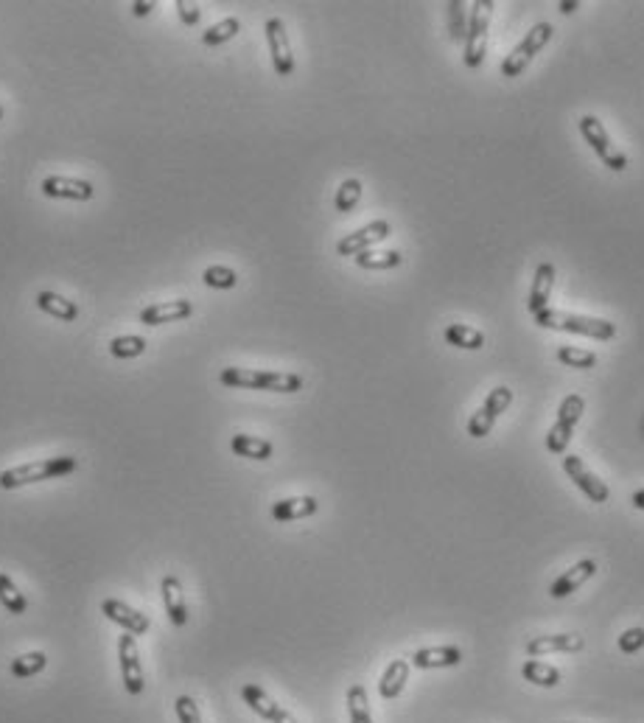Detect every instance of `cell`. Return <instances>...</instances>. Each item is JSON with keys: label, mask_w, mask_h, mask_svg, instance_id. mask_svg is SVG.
<instances>
[{"label": "cell", "mask_w": 644, "mask_h": 723, "mask_svg": "<svg viewBox=\"0 0 644 723\" xmlns=\"http://www.w3.org/2000/svg\"><path fill=\"white\" fill-rule=\"evenodd\" d=\"M348 712H351V723H373L367 690L362 687V684H353V687L348 690Z\"/></svg>", "instance_id": "cell-35"}, {"label": "cell", "mask_w": 644, "mask_h": 723, "mask_svg": "<svg viewBox=\"0 0 644 723\" xmlns=\"http://www.w3.org/2000/svg\"><path fill=\"white\" fill-rule=\"evenodd\" d=\"M641 648H644V628H628L619 636V651L622 654H636Z\"/></svg>", "instance_id": "cell-39"}, {"label": "cell", "mask_w": 644, "mask_h": 723, "mask_svg": "<svg viewBox=\"0 0 644 723\" xmlns=\"http://www.w3.org/2000/svg\"><path fill=\"white\" fill-rule=\"evenodd\" d=\"M356 263L362 270H395V266L404 263V255L398 250H384V253H375V250H367V253H359L356 255Z\"/></svg>", "instance_id": "cell-28"}, {"label": "cell", "mask_w": 644, "mask_h": 723, "mask_svg": "<svg viewBox=\"0 0 644 723\" xmlns=\"http://www.w3.org/2000/svg\"><path fill=\"white\" fill-rule=\"evenodd\" d=\"M174 712H177L179 723H202V712H199V707H197V701L191 696H179L174 701Z\"/></svg>", "instance_id": "cell-38"}, {"label": "cell", "mask_w": 644, "mask_h": 723, "mask_svg": "<svg viewBox=\"0 0 644 723\" xmlns=\"http://www.w3.org/2000/svg\"><path fill=\"white\" fill-rule=\"evenodd\" d=\"M445 342L454 348H463V351H479L485 346V334L474 325H465V323H454L443 331Z\"/></svg>", "instance_id": "cell-25"}, {"label": "cell", "mask_w": 644, "mask_h": 723, "mask_svg": "<svg viewBox=\"0 0 644 723\" xmlns=\"http://www.w3.org/2000/svg\"><path fill=\"white\" fill-rule=\"evenodd\" d=\"M0 605H4L6 612L15 615V617H20V615L28 612V600H26L23 592L15 586V581H12L9 575H4V573H0Z\"/></svg>", "instance_id": "cell-29"}, {"label": "cell", "mask_w": 644, "mask_h": 723, "mask_svg": "<svg viewBox=\"0 0 644 723\" xmlns=\"http://www.w3.org/2000/svg\"><path fill=\"white\" fill-rule=\"evenodd\" d=\"M46 665H48V656L43 651H31V654L17 656L9 670H12L15 678H31V676H36L40 670H46Z\"/></svg>", "instance_id": "cell-34"}, {"label": "cell", "mask_w": 644, "mask_h": 723, "mask_svg": "<svg viewBox=\"0 0 644 723\" xmlns=\"http://www.w3.org/2000/svg\"><path fill=\"white\" fill-rule=\"evenodd\" d=\"M177 12H179V20H182L185 26H197L199 17H202L199 6H197V4H188V0H177Z\"/></svg>", "instance_id": "cell-40"}, {"label": "cell", "mask_w": 644, "mask_h": 723, "mask_svg": "<svg viewBox=\"0 0 644 723\" xmlns=\"http://www.w3.org/2000/svg\"><path fill=\"white\" fill-rule=\"evenodd\" d=\"M586 412V398L578 396V393H569L560 407H557V421L552 424V429L547 432V449L552 454H563L572 443V435H575V427L580 424V418Z\"/></svg>", "instance_id": "cell-5"}, {"label": "cell", "mask_w": 644, "mask_h": 723, "mask_svg": "<svg viewBox=\"0 0 644 723\" xmlns=\"http://www.w3.org/2000/svg\"><path fill=\"white\" fill-rule=\"evenodd\" d=\"M202 278H205V284H208L210 289H233V286L239 284V275L230 270V266H221V263L208 266Z\"/></svg>", "instance_id": "cell-37"}, {"label": "cell", "mask_w": 644, "mask_h": 723, "mask_svg": "<svg viewBox=\"0 0 644 723\" xmlns=\"http://www.w3.org/2000/svg\"><path fill=\"white\" fill-rule=\"evenodd\" d=\"M406 681H409V662L406 659H393L387 665V670L382 673V678H378V696H382L384 701H393L404 693L406 687Z\"/></svg>", "instance_id": "cell-21"}, {"label": "cell", "mask_w": 644, "mask_h": 723, "mask_svg": "<svg viewBox=\"0 0 644 723\" xmlns=\"http://www.w3.org/2000/svg\"><path fill=\"white\" fill-rule=\"evenodd\" d=\"M163 605H166V615L169 620L182 628L188 623V605H185V594H182V586L174 575H166L163 578Z\"/></svg>", "instance_id": "cell-23"}, {"label": "cell", "mask_w": 644, "mask_h": 723, "mask_svg": "<svg viewBox=\"0 0 644 723\" xmlns=\"http://www.w3.org/2000/svg\"><path fill=\"white\" fill-rule=\"evenodd\" d=\"M0 121H4V107H0Z\"/></svg>", "instance_id": "cell-44"}, {"label": "cell", "mask_w": 644, "mask_h": 723, "mask_svg": "<svg viewBox=\"0 0 644 723\" xmlns=\"http://www.w3.org/2000/svg\"><path fill=\"white\" fill-rule=\"evenodd\" d=\"M557 9H560L563 15H572L575 9H580V0H563V4H557Z\"/></svg>", "instance_id": "cell-41"}, {"label": "cell", "mask_w": 644, "mask_h": 723, "mask_svg": "<svg viewBox=\"0 0 644 723\" xmlns=\"http://www.w3.org/2000/svg\"><path fill=\"white\" fill-rule=\"evenodd\" d=\"M463 662V651L454 648V645H437V648H421L412 654L414 667L421 670H437V667H457Z\"/></svg>", "instance_id": "cell-19"}, {"label": "cell", "mask_w": 644, "mask_h": 723, "mask_svg": "<svg viewBox=\"0 0 644 723\" xmlns=\"http://www.w3.org/2000/svg\"><path fill=\"white\" fill-rule=\"evenodd\" d=\"M320 511V502L314 497H291L281 500L272 505V519L275 522H297V519H309Z\"/></svg>", "instance_id": "cell-22"}, {"label": "cell", "mask_w": 644, "mask_h": 723, "mask_svg": "<svg viewBox=\"0 0 644 723\" xmlns=\"http://www.w3.org/2000/svg\"><path fill=\"white\" fill-rule=\"evenodd\" d=\"M586 648V639L580 634H549V636H533L526 642L529 659H538L547 654H578Z\"/></svg>", "instance_id": "cell-14"}, {"label": "cell", "mask_w": 644, "mask_h": 723, "mask_svg": "<svg viewBox=\"0 0 644 723\" xmlns=\"http://www.w3.org/2000/svg\"><path fill=\"white\" fill-rule=\"evenodd\" d=\"M563 471H566V477H569L594 505H605V502L611 500V491H608V485H605V480H599L583 463L580 454H566V458H563Z\"/></svg>", "instance_id": "cell-9"}, {"label": "cell", "mask_w": 644, "mask_h": 723, "mask_svg": "<svg viewBox=\"0 0 644 723\" xmlns=\"http://www.w3.org/2000/svg\"><path fill=\"white\" fill-rule=\"evenodd\" d=\"M36 309L56 317L59 323H73L79 317V306L73 300L56 294V292H36Z\"/></svg>", "instance_id": "cell-24"}, {"label": "cell", "mask_w": 644, "mask_h": 723, "mask_svg": "<svg viewBox=\"0 0 644 723\" xmlns=\"http://www.w3.org/2000/svg\"><path fill=\"white\" fill-rule=\"evenodd\" d=\"M630 502H633V508H636V511H644V488H639V491L633 493Z\"/></svg>", "instance_id": "cell-43"}, {"label": "cell", "mask_w": 644, "mask_h": 723, "mask_svg": "<svg viewBox=\"0 0 644 723\" xmlns=\"http://www.w3.org/2000/svg\"><path fill=\"white\" fill-rule=\"evenodd\" d=\"M580 132L586 138V143L594 149V155L608 166L611 171H625L628 169V155L611 140V135L605 132V124L594 116H583L580 119Z\"/></svg>", "instance_id": "cell-7"}, {"label": "cell", "mask_w": 644, "mask_h": 723, "mask_svg": "<svg viewBox=\"0 0 644 723\" xmlns=\"http://www.w3.org/2000/svg\"><path fill=\"white\" fill-rule=\"evenodd\" d=\"M390 236V222L387 219H375L364 227H359L356 233H348L345 239H339L336 242V253L339 255H345V258H356L359 253H367L373 250L378 242H384Z\"/></svg>", "instance_id": "cell-11"}, {"label": "cell", "mask_w": 644, "mask_h": 723, "mask_svg": "<svg viewBox=\"0 0 644 723\" xmlns=\"http://www.w3.org/2000/svg\"><path fill=\"white\" fill-rule=\"evenodd\" d=\"M241 698L263 720H270V723H297L291 718V712H286L278 701H272L267 693L258 687V684H244V687H241Z\"/></svg>", "instance_id": "cell-16"}, {"label": "cell", "mask_w": 644, "mask_h": 723, "mask_svg": "<svg viewBox=\"0 0 644 723\" xmlns=\"http://www.w3.org/2000/svg\"><path fill=\"white\" fill-rule=\"evenodd\" d=\"M359 200H362V182H359L356 177H351V180H345L342 185L336 188L333 208H336L339 213H351V211L359 205Z\"/></svg>", "instance_id": "cell-32"}, {"label": "cell", "mask_w": 644, "mask_h": 723, "mask_svg": "<svg viewBox=\"0 0 644 723\" xmlns=\"http://www.w3.org/2000/svg\"><path fill=\"white\" fill-rule=\"evenodd\" d=\"M224 387L239 390H270V393H297L302 378L297 373H275V370H250V367H224L219 373Z\"/></svg>", "instance_id": "cell-2"}, {"label": "cell", "mask_w": 644, "mask_h": 723, "mask_svg": "<svg viewBox=\"0 0 644 723\" xmlns=\"http://www.w3.org/2000/svg\"><path fill=\"white\" fill-rule=\"evenodd\" d=\"M552 40V26L549 23H538V26H533L526 31V36L524 40L505 57V62H502V76H507V79H516V76H521L526 67H529V62H533L544 48H547V43Z\"/></svg>", "instance_id": "cell-6"}, {"label": "cell", "mask_w": 644, "mask_h": 723, "mask_svg": "<svg viewBox=\"0 0 644 723\" xmlns=\"http://www.w3.org/2000/svg\"><path fill=\"white\" fill-rule=\"evenodd\" d=\"M151 9H155V4H143V0H138V4L132 6V12H135L138 17H146V15H148Z\"/></svg>", "instance_id": "cell-42"}, {"label": "cell", "mask_w": 644, "mask_h": 723, "mask_svg": "<svg viewBox=\"0 0 644 723\" xmlns=\"http://www.w3.org/2000/svg\"><path fill=\"white\" fill-rule=\"evenodd\" d=\"M118 665H121L124 690L129 696H140L146 687V676H143V665H140V654H138V642L127 631L118 639Z\"/></svg>", "instance_id": "cell-10"}, {"label": "cell", "mask_w": 644, "mask_h": 723, "mask_svg": "<svg viewBox=\"0 0 644 723\" xmlns=\"http://www.w3.org/2000/svg\"><path fill=\"white\" fill-rule=\"evenodd\" d=\"M76 469H79V460L70 458V454H65V458L36 460V463H23V466L0 471V488L15 491V488L34 485V482H43V480H59V477H67Z\"/></svg>", "instance_id": "cell-3"}, {"label": "cell", "mask_w": 644, "mask_h": 723, "mask_svg": "<svg viewBox=\"0 0 644 723\" xmlns=\"http://www.w3.org/2000/svg\"><path fill=\"white\" fill-rule=\"evenodd\" d=\"M490 15L494 4L490 0H476L468 12V31H465V57L463 62L468 67H479L487 54V36H490Z\"/></svg>", "instance_id": "cell-4"}, {"label": "cell", "mask_w": 644, "mask_h": 723, "mask_svg": "<svg viewBox=\"0 0 644 723\" xmlns=\"http://www.w3.org/2000/svg\"><path fill=\"white\" fill-rule=\"evenodd\" d=\"M465 31H468V6L463 0H451L448 4V34L454 43H465Z\"/></svg>", "instance_id": "cell-33"}, {"label": "cell", "mask_w": 644, "mask_h": 723, "mask_svg": "<svg viewBox=\"0 0 644 723\" xmlns=\"http://www.w3.org/2000/svg\"><path fill=\"white\" fill-rule=\"evenodd\" d=\"M194 315V303L191 300H166L155 303V306H146L140 312L143 325H163V323H177Z\"/></svg>", "instance_id": "cell-17"}, {"label": "cell", "mask_w": 644, "mask_h": 723, "mask_svg": "<svg viewBox=\"0 0 644 723\" xmlns=\"http://www.w3.org/2000/svg\"><path fill=\"white\" fill-rule=\"evenodd\" d=\"M101 612H104V617H107L109 623L121 625V628H124L127 634H132V636H143V634H148V628H151L148 615L138 612V608L127 605V603L118 600V597H107V600L101 603Z\"/></svg>", "instance_id": "cell-13"}, {"label": "cell", "mask_w": 644, "mask_h": 723, "mask_svg": "<svg viewBox=\"0 0 644 723\" xmlns=\"http://www.w3.org/2000/svg\"><path fill=\"white\" fill-rule=\"evenodd\" d=\"M552 286H555V263L544 261V263H538L536 278H533V289H529V297H526L529 312L536 315V312L547 309V300L552 294Z\"/></svg>", "instance_id": "cell-20"}, {"label": "cell", "mask_w": 644, "mask_h": 723, "mask_svg": "<svg viewBox=\"0 0 644 723\" xmlns=\"http://www.w3.org/2000/svg\"><path fill=\"white\" fill-rule=\"evenodd\" d=\"M513 404V390L510 387H494L487 393L485 404L471 415V421H468V435L471 438H485L490 435V429H494V424L499 421V415Z\"/></svg>", "instance_id": "cell-8"}, {"label": "cell", "mask_w": 644, "mask_h": 723, "mask_svg": "<svg viewBox=\"0 0 644 723\" xmlns=\"http://www.w3.org/2000/svg\"><path fill=\"white\" fill-rule=\"evenodd\" d=\"M557 362H563L566 367H578V370H588L597 365V354L586 351V348H575V346H560L557 348Z\"/></svg>", "instance_id": "cell-36"}, {"label": "cell", "mask_w": 644, "mask_h": 723, "mask_svg": "<svg viewBox=\"0 0 644 723\" xmlns=\"http://www.w3.org/2000/svg\"><path fill=\"white\" fill-rule=\"evenodd\" d=\"M230 449L239 454V458H247V460H270L275 446L263 438H255V435H233L230 440Z\"/></svg>", "instance_id": "cell-26"}, {"label": "cell", "mask_w": 644, "mask_h": 723, "mask_svg": "<svg viewBox=\"0 0 644 723\" xmlns=\"http://www.w3.org/2000/svg\"><path fill=\"white\" fill-rule=\"evenodd\" d=\"M263 34H267V46H270V57L275 65L278 76H291L294 73V54L289 46V34H286V23L281 17H270L267 26H263Z\"/></svg>", "instance_id": "cell-12"}, {"label": "cell", "mask_w": 644, "mask_h": 723, "mask_svg": "<svg viewBox=\"0 0 644 723\" xmlns=\"http://www.w3.org/2000/svg\"><path fill=\"white\" fill-rule=\"evenodd\" d=\"M40 191L51 200H76V202H87L93 197V182L87 180H76V177H59L51 174L40 182Z\"/></svg>", "instance_id": "cell-15"}, {"label": "cell", "mask_w": 644, "mask_h": 723, "mask_svg": "<svg viewBox=\"0 0 644 723\" xmlns=\"http://www.w3.org/2000/svg\"><path fill=\"white\" fill-rule=\"evenodd\" d=\"M239 31H241V23H239V17H224V20H219L216 26H210V28L202 34V43H205V46H210V48H216V46L230 43Z\"/></svg>", "instance_id": "cell-30"}, {"label": "cell", "mask_w": 644, "mask_h": 723, "mask_svg": "<svg viewBox=\"0 0 644 723\" xmlns=\"http://www.w3.org/2000/svg\"><path fill=\"white\" fill-rule=\"evenodd\" d=\"M521 676H524V681L536 684V687H547V690L560 684V670L555 665L541 662V659H526L521 665Z\"/></svg>", "instance_id": "cell-27"}, {"label": "cell", "mask_w": 644, "mask_h": 723, "mask_svg": "<svg viewBox=\"0 0 644 723\" xmlns=\"http://www.w3.org/2000/svg\"><path fill=\"white\" fill-rule=\"evenodd\" d=\"M109 354L116 359H135L146 354V339L138 334H127V336H116L109 342Z\"/></svg>", "instance_id": "cell-31"}, {"label": "cell", "mask_w": 644, "mask_h": 723, "mask_svg": "<svg viewBox=\"0 0 644 723\" xmlns=\"http://www.w3.org/2000/svg\"><path fill=\"white\" fill-rule=\"evenodd\" d=\"M536 325L549 328V331H566V334H583L588 339L608 342L617 336V325L611 320L602 317H588V315H575V312H563V309H541L533 315Z\"/></svg>", "instance_id": "cell-1"}, {"label": "cell", "mask_w": 644, "mask_h": 723, "mask_svg": "<svg viewBox=\"0 0 644 723\" xmlns=\"http://www.w3.org/2000/svg\"><path fill=\"white\" fill-rule=\"evenodd\" d=\"M597 575V563L591 561V558H586V561H578L572 569H566V573L549 586V594L555 597V600H560V597H569V594H575L588 578H594Z\"/></svg>", "instance_id": "cell-18"}]
</instances>
